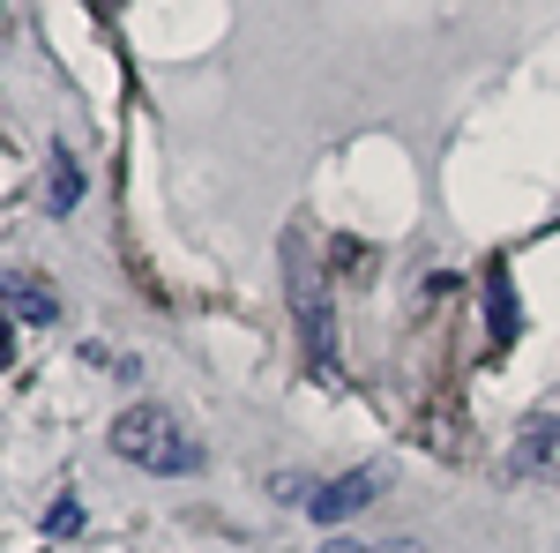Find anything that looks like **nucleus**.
I'll use <instances>...</instances> for the list:
<instances>
[{"mask_svg":"<svg viewBox=\"0 0 560 553\" xmlns=\"http://www.w3.org/2000/svg\"><path fill=\"white\" fill-rule=\"evenodd\" d=\"M113 449H120L135 471H158V479L202 471V441H195L165 404H128V412L113 419Z\"/></svg>","mask_w":560,"mask_h":553,"instance_id":"obj_1","label":"nucleus"},{"mask_svg":"<svg viewBox=\"0 0 560 553\" xmlns=\"http://www.w3.org/2000/svg\"><path fill=\"white\" fill-rule=\"evenodd\" d=\"M382 486H388L382 464H359V471H345V479H329V486H314V494H306V516H314V523H345V516L374 509Z\"/></svg>","mask_w":560,"mask_h":553,"instance_id":"obj_2","label":"nucleus"},{"mask_svg":"<svg viewBox=\"0 0 560 553\" xmlns=\"http://www.w3.org/2000/svg\"><path fill=\"white\" fill-rule=\"evenodd\" d=\"M509 471L530 479V486H560V412L530 419L516 441H509Z\"/></svg>","mask_w":560,"mask_h":553,"instance_id":"obj_3","label":"nucleus"},{"mask_svg":"<svg viewBox=\"0 0 560 553\" xmlns=\"http://www.w3.org/2000/svg\"><path fill=\"white\" fill-rule=\"evenodd\" d=\"M0 314L8 322H60V292L45 277H31V269H8L0 277Z\"/></svg>","mask_w":560,"mask_h":553,"instance_id":"obj_4","label":"nucleus"},{"mask_svg":"<svg viewBox=\"0 0 560 553\" xmlns=\"http://www.w3.org/2000/svg\"><path fill=\"white\" fill-rule=\"evenodd\" d=\"M478 292H486V337H493V344H501V352H509V344L523 337L516 277H509V269H501V262H493V269H486V285H478Z\"/></svg>","mask_w":560,"mask_h":553,"instance_id":"obj_5","label":"nucleus"},{"mask_svg":"<svg viewBox=\"0 0 560 553\" xmlns=\"http://www.w3.org/2000/svg\"><path fill=\"white\" fill-rule=\"evenodd\" d=\"M75 203H83V165H75V158H68V142H60V150H52V180H45V210L68 217Z\"/></svg>","mask_w":560,"mask_h":553,"instance_id":"obj_6","label":"nucleus"},{"mask_svg":"<svg viewBox=\"0 0 560 553\" xmlns=\"http://www.w3.org/2000/svg\"><path fill=\"white\" fill-rule=\"evenodd\" d=\"M45 531H52V539H75V531H83V502H75V494H60V502L45 509Z\"/></svg>","mask_w":560,"mask_h":553,"instance_id":"obj_7","label":"nucleus"},{"mask_svg":"<svg viewBox=\"0 0 560 553\" xmlns=\"http://www.w3.org/2000/svg\"><path fill=\"white\" fill-rule=\"evenodd\" d=\"M322 553H419V546H359L351 539V546H322Z\"/></svg>","mask_w":560,"mask_h":553,"instance_id":"obj_8","label":"nucleus"},{"mask_svg":"<svg viewBox=\"0 0 560 553\" xmlns=\"http://www.w3.org/2000/svg\"><path fill=\"white\" fill-rule=\"evenodd\" d=\"M8 359H15V322L0 314V367H8Z\"/></svg>","mask_w":560,"mask_h":553,"instance_id":"obj_9","label":"nucleus"}]
</instances>
